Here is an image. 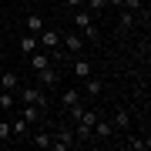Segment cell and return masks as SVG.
Wrapping results in <instances>:
<instances>
[{
	"mask_svg": "<svg viewBox=\"0 0 151 151\" xmlns=\"http://www.w3.org/2000/svg\"><path fill=\"white\" fill-rule=\"evenodd\" d=\"M74 27L84 34V40H97L101 37V34H97V27H94V20H91V14L87 10H77L74 14Z\"/></svg>",
	"mask_w": 151,
	"mask_h": 151,
	"instance_id": "6da1fadb",
	"label": "cell"
},
{
	"mask_svg": "<svg viewBox=\"0 0 151 151\" xmlns=\"http://www.w3.org/2000/svg\"><path fill=\"white\" fill-rule=\"evenodd\" d=\"M50 138H54V141H50V148H54V151H70V148L77 145V141H74V131L64 128V124H60V131H57V134H50Z\"/></svg>",
	"mask_w": 151,
	"mask_h": 151,
	"instance_id": "7a4b0ae2",
	"label": "cell"
},
{
	"mask_svg": "<svg viewBox=\"0 0 151 151\" xmlns=\"http://www.w3.org/2000/svg\"><path fill=\"white\" fill-rule=\"evenodd\" d=\"M37 44L44 50H57L60 47V30H54V27H44L40 34H37Z\"/></svg>",
	"mask_w": 151,
	"mask_h": 151,
	"instance_id": "3957f363",
	"label": "cell"
},
{
	"mask_svg": "<svg viewBox=\"0 0 151 151\" xmlns=\"http://www.w3.org/2000/svg\"><path fill=\"white\" fill-rule=\"evenodd\" d=\"M20 101L24 104H37V108H47V97H44L40 87H24V91H20Z\"/></svg>",
	"mask_w": 151,
	"mask_h": 151,
	"instance_id": "277c9868",
	"label": "cell"
},
{
	"mask_svg": "<svg viewBox=\"0 0 151 151\" xmlns=\"http://www.w3.org/2000/svg\"><path fill=\"white\" fill-rule=\"evenodd\" d=\"M60 44H64V47L70 50V54H81V47H84V37H81V34H64V30H60Z\"/></svg>",
	"mask_w": 151,
	"mask_h": 151,
	"instance_id": "5b68a950",
	"label": "cell"
},
{
	"mask_svg": "<svg viewBox=\"0 0 151 151\" xmlns=\"http://www.w3.org/2000/svg\"><path fill=\"white\" fill-rule=\"evenodd\" d=\"M27 60H30V67H34V70L50 67V54H47V50H34V54H27Z\"/></svg>",
	"mask_w": 151,
	"mask_h": 151,
	"instance_id": "8992f818",
	"label": "cell"
},
{
	"mask_svg": "<svg viewBox=\"0 0 151 151\" xmlns=\"http://www.w3.org/2000/svg\"><path fill=\"white\" fill-rule=\"evenodd\" d=\"M91 131H94V138H101V141H104V138H111V134H114V124H111V121H101V118H97Z\"/></svg>",
	"mask_w": 151,
	"mask_h": 151,
	"instance_id": "52a82bcc",
	"label": "cell"
},
{
	"mask_svg": "<svg viewBox=\"0 0 151 151\" xmlns=\"http://www.w3.org/2000/svg\"><path fill=\"white\" fill-rule=\"evenodd\" d=\"M44 114V108H37V104H24V111H20V118L27 121V124H37V118Z\"/></svg>",
	"mask_w": 151,
	"mask_h": 151,
	"instance_id": "ba28073f",
	"label": "cell"
},
{
	"mask_svg": "<svg viewBox=\"0 0 151 151\" xmlns=\"http://www.w3.org/2000/svg\"><path fill=\"white\" fill-rule=\"evenodd\" d=\"M77 101H81V94H77V91H74V87H67V91H64V94H60V108H64V111H67V108H74V104H77Z\"/></svg>",
	"mask_w": 151,
	"mask_h": 151,
	"instance_id": "9c48e42d",
	"label": "cell"
},
{
	"mask_svg": "<svg viewBox=\"0 0 151 151\" xmlns=\"http://www.w3.org/2000/svg\"><path fill=\"white\" fill-rule=\"evenodd\" d=\"M0 87H4V91H14V87H20V77H17L14 70H7V74H0Z\"/></svg>",
	"mask_w": 151,
	"mask_h": 151,
	"instance_id": "30bf717a",
	"label": "cell"
},
{
	"mask_svg": "<svg viewBox=\"0 0 151 151\" xmlns=\"http://www.w3.org/2000/svg\"><path fill=\"white\" fill-rule=\"evenodd\" d=\"M134 27V10H121V17H118V30L124 34V30H131Z\"/></svg>",
	"mask_w": 151,
	"mask_h": 151,
	"instance_id": "8fae6325",
	"label": "cell"
},
{
	"mask_svg": "<svg viewBox=\"0 0 151 151\" xmlns=\"http://www.w3.org/2000/svg\"><path fill=\"white\" fill-rule=\"evenodd\" d=\"M37 47H40V44H37V34H27V37H20V50H24V54H34Z\"/></svg>",
	"mask_w": 151,
	"mask_h": 151,
	"instance_id": "7c38bea8",
	"label": "cell"
},
{
	"mask_svg": "<svg viewBox=\"0 0 151 151\" xmlns=\"http://www.w3.org/2000/svg\"><path fill=\"white\" fill-rule=\"evenodd\" d=\"M84 81H87L84 87H87V94H91V97H97V94L104 91V84H101V77H94V74H91V77H84Z\"/></svg>",
	"mask_w": 151,
	"mask_h": 151,
	"instance_id": "4fadbf2b",
	"label": "cell"
},
{
	"mask_svg": "<svg viewBox=\"0 0 151 151\" xmlns=\"http://www.w3.org/2000/svg\"><path fill=\"white\" fill-rule=\"evenodd\" d=\"M111 124H114L118 131H128V128H131V114H128V111H118V114H114V121H111Z\"/></svg>",
	"mask_w": 151,
	"mask_h": 151,
	"instance_id": "5bb4252c",
	"label": "cell"
},
{
	"mask_svg": "<svg viewBox=\"0 0 151 151\" xmlns=\"http://www.w3.org/2000/svg\"><path fill=\"white\" fill-rule=\"evenodd\" d=\"M74 141H94V131L87 128V124L77 121V128H74Z\"/></svg>",
	"mask_w": 151,
	"mask_h": 151,
	"instance_id": "9a60e30c",
	"label": "cell"
},
{
	"mask_svg": "<svg viewBox=\"0 0 151 151\" xmlns=\"http://www.w3.org/2000/svg\"><path fill=\"white\" fill-rule=\"evenodd\" d=\"M37 74H40V84H57L60 81V74L54 67H44V70H37Z\"/></svg>",
	"mask_w": 151,
	"mask_h": 151,
	"instance_id": "2e32d148",
	"label": "cell"
},
{
	"mask_svg": "<svg viewBox=\"0 0 151 151\" xmlns=\"http://www.w3.org/2000/svg\"><path fill=\"white\" fill-rule=\"evenodd\" d=\"M27 30H30V34H40V30H44V17H40V14H30V17H27Z\"/></svg>",
	"mask_w": 151,
	"mask_h": 151,
	"instance_id": "e0dca14e",
	"label": "cell"
},
{
	"mask_svg": "<svg viewBox=\"0 0 151 151\" xmlns=\"http://www.w3.org/2000/svg\"><path fill=\"white\" fill-rule=\"evenodd\" d=\"M74 74L81 77V81H84V77H91V60H74Z\"/></svg>",
	"mask_w": 151,
	"mask_h": 151,
	"instance_id": "ac0fdd59",
	"label": "cell"
},
{
	"mask_svg": "<svg viewBox=\"0 0 151 151\" xmlns=\"http://www.w3.org/2000/svg\"><path fill=\"white\" fill-rule=\"evenodd\" d=\"M27 128H30V124L24 121V118H14L10 121V134H27Z\"/></svg>",
	"mask_w": 151,
	"mask_h": 151,
	"instance_id": "d6986e66",
	"label": "cell"
},
{
	"mask_svg": "<svg viewBox=\"0 0 151 151\" xmlns=\"http://www.w3.org/2000/svg\"><path fill=\"white\" fill-rule=\"evenodd\" d=\"M128 148H131V151H148V148H151V141H148V138H131V141H128Z\"/></svg>",
	"mask_w": 151,
	"mask_h": 151,
	"instance_id": "ffe728a7",
	"label": "cell"
},
{
	"mask_svg": "<svg viewBox=\"0 0 151 151\" xmlns=\"http://www.w3.org/2000/svg\"><path fill=\"white\" fill-rule=\"evenodd\" d=\"M50 141H54V138H50L47 131H37V134H34V145H37V148H50Z\"/></svg>",
	"mask_w": 151,
	"mask_h": 151,
	"instance_id": "44dd1931",
	"label": "cell"
},
{
	"mask_svg": "<svg viewBox=\"0 0 151 151\" xmlns=\"http://www.w3.org/2000/svg\"><path fill=\"white\" fill-rule=\"evenodd\" d=\"M0 108H4V111H10V108H14V94H10V91L0 94Z\"/></svg>",
	"mask_w": 151,
	"mask_h": 151,
	"instance_id": "7402d4cb",
	"label": "cell"
},
{
	"mask_svg": "<svg viewBox=\"0 0 151 151\" xmlns=\"http://www.w3.org/2000/svg\"><path fill=\"white\" fill-rule=\"evenodd\" d=\"M87 7H91V10H104V7H108V0H84Z\"/></svg>",
	"mask_w": 151,
	"mask_h": 151,
	"instance_id": "603a6c76",
	"label": "cell"
},
{
	"mask_svg": "<svg viewBox=\"0 0 151 151\" xmlns=\"http://www.w3.org/2000/svg\"><path fill=\"white\" fill-rule=\"evenodd\" d=\"M10 138V121H0V141Z\"/></svg>",
	"mask_w": 151,
	"mask_h": 151,
	"instance_id": "cb8c5ba5",
	"label": "cell"
},
{
	"mask_svg": "<svg viewBox=\"0 0 151 151\" xmlns=\"http://www.w3.org/2000/svg\"><path fill=\"white\" fill-rule=\"evenodd\" d=\"M121 10H141V0H124Z\"/></svg>",
	"mask_w": 151,
	"mask_h": 151,
	"instance_id": "d4e9b609",
	"label": "cell"
},
{
	"mask_svg": "<svg viewBox=\"0 0 151 151\" xmlns=\"http://www.w3.org/2000/svg\"><path fill=\"white\" fill-rule=\"evenodd\" d=\"M64 4H67V7H81L84 0H64Z\"/></svg>",
	"mask_w": 151,
	"mask_h": 151,
	"instance_id": "484cf974",
	"label": "cell"
},
{
	"mask_svg": "<svg viewBox=\"0 0 151 151\" xmlns=\"http://www.w3.org/2000/svg\"><path fill=\"white\" fill-rule=\"evenodd\" d=\"M108 4H111V7H124V0H108Z\"/></svg>",
	"mask_w": 151,
	"mask_h": 151,
	"instance_id": "4316f807",
	"label": "cell"
}]
</instances>
